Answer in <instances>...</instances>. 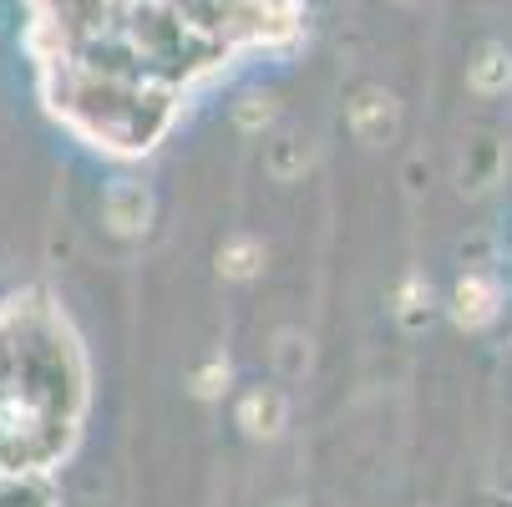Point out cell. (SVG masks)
Wrapping results in <instances>:
<instances>
[{
  "label": "cell",
  "mask_w": 512,
  "mask_h": 507,
  "mask_svg": "<svg viewBox=\"0 0 512 507\" xmlns=\"http://www.w3.org/2000/svg\"><path fill=\"white\" fill-rule=\"evenodd\" d=\"M467 77H472V87L487 92V97H492V92H507V82H512V56H507L502 46H482Z\"/></svg>",
  "instance_id": "obj_5"
},
{
  "label": "cell",
  "mask_w": 512,
  "mask_h": 507,
  "mask_svg": "<svg viewBox=\"0 0 512 507\" xmlns=\"http://www.w3.org/2000/svg\"><path fill=\"white\" fill-rule=\"evenodd\" d=\"M102 213H107V224L117 234H142V229H148V219H153V198H148V188H142V183L122 178V183L107 188Z\"/></svg>",
  "instance_id": "obj_1"
},
{
  "label": "cell",
  "mask_w": 512,
  "mask_h": 507,
  "mask_svg": "<svg viewBox=\"0 0 512 507\" xmlns=\"http://www.w3.org/2000/svg\"><path fill=\"white\" fill-rule=\"evenodd\" d=\"M284 421H289V401H284V391H274V386H254V391L239 401V426L249 431V437H279Z\"/></svg>",
  "instance_id": "obj_3"
},
{
  "label": "cell",
  "mask_w": 512,
  "mask_h": 507,
  "mask_svg": "<svg viewBox=\"0 0 512 507\" xmlns=\"http://www.w3.org/2000/svg\"><path fill=\"white\" fill-rule=\"evenodd\" d=\"M401 320L406 325H421V279L416 274L401 284Z\"/></svg>",
  "instance_id": "obj_10"
},
{
  "label": "cell",
  "mask_w": 512,
  "mask_h": 507,
  "mask_svg": "<svg viewBox=\"0 0 512 507\" xmlns=\"http://www.w3.org/2000/svg\"><path fill=\"white\" fill-rule=\"evenodd\" d=\"M224 386H229V360H224V355H213L208 366L198 371V386H193V391H198V396H218Z\"/></svg>",
  "instance_id": "obj_9"
},
{
  "label": "cell",
  "mask_w": 512,
  "mask_h": 507,
  "mask_svg": "<svg viewBox=\"0 0 512 507\" xmlns=\"http://www.w3.org/2000/svg\"><path fill=\"white\" fill-rule=\"evenodd\" d=\"M452 315H457V325L482 330V325L497 315V289H492V279L467 274V279L457 284V295H452Z\"/></svg>",
  "instance_id": "obj_4"
},
{
  "label": "cell",
  "mask_w": 512,
  "mask_h": 507,
  "mask_svg": "<svg viewBox=\"0 0 512 507\" xmlns=\"http://www.w3.org/2000/svg\"><path fill=\"white\" fill-rule=\"evenodd\" d=\"M259 264H264V244L249 239V234H234L224 249H218V269H224L229 279H249V274H259Z\"/></svg>",
  "instance_id": "obj_6"
},
{
  "label": "cell",
  "mask_w": 512,
  "mask_h": 507,
  "mask_svg": "<svg viewBox=\"0 0 512 507\" xmlns=\"http://www.w3.org/2000/svg\"><path fill=\"white\" fill-rule=\"evenodd\" d=\"M350 132L360 142H386L396 132V97L381 92V87H365L355 102H350Z\"/></svg>",
  "instance_id": "obj_2"
},
{
  "label": "cell",
  "mask_w": 512,
  "mask_h": 507,
  "mask_svg": "<svg viewBox=\"0 0 512 507\" xmlns=\"http://www.w3.org/2000/svg\"><path fill=\"white\" fill-rule=\"evenodd\" d=\"M234 117H239V127H244V132H259V127L274 117V97H269V92H249V97L239 102V112H234Z\"/></svg>",
  "instance_id": "obj_8"
},
{
  "label": "cell",
  "mask_w": 512,
  "mask_h": 507,
  "mask_svg": "<svg viewBox=\"0 0 512 507\" xmlns=\"http://www.w3.org/2000/svg\"><path fill=\"white\" fill-rule=\"evenodd\" d=\"M305 163H310L305 142H300V137H284V142H279V153L269 158V173H274V178H295Z\"/></svg>",
  "instance_id": "obj_7"
}]
</instances>
